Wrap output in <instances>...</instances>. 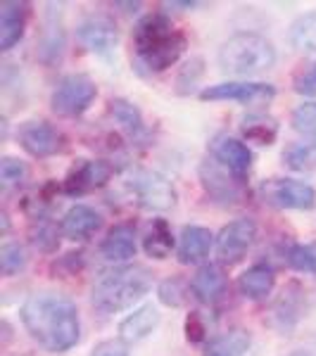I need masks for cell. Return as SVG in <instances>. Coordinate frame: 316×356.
Here are the masks:
<instances>
[{"label": "cell", "mask_w": 316, "mask_h": 356, "mask_svg": "<svg viewBox=\"0 0 316 356\" xmlns=\"http://www.w3.org/2000/svg\"><path fill=\"white\" fill-rule=\"evenodd\" d=\"M22 323L33 342H38L45 352L62 354L69 352L81 337L77 304L60 292H33L22 304Z\"/></svg>", "instance_id": "1"}, {"label": "cell", "mask_w": 316, "mask_h": 356, "mask_svg": "<svg viewBox=\"0 0 316 356\" xmlns=\"http://www.w3.org/2000/svg\"><path fill=\"white\" fill-rule=\"evenodd\" d=\"M152 288V273L145 266H122L102 273L90 292V302L100 314H119L141 302Z\"/></svg>", "instance_id": "2"}, {"label": "cell", "mask_w": 316, "mask_h": 356, "mask_svg": "<svg viewBox=\"0 0 316 356\" xmlns=\"http://www.w3.org/2000/svg\"><path fill=\"white\" fill-rule=\"evenodd\" d=\"M276 62V48L269 38L252 31H240L228 38L219 50L221 72L235 76H252L271 69Z\"/></svg>", "instance_id": "3"}, {"label": "cell", "mask_w": 316, "mask_h": 356, "mask_svg": "<svg viewBox=\"0 0 316 356\" xmlns=\"http://www.w3.org/2000/svg\"><path fill=\"white\" fill-rule=\"evenodd\" d=\"M97 86L88 74H69L57 83L50 97V107L60 117H79L93 105Z\"/></svg>", "instance_id": "4"}, {"label": "cell", "mask_w": 316, "mask_h": 356, "mask_svg": "<svg viewBox=\"0 0 316 356\" xmlns=\"http://www.w3.org/2000/svg\"><path fill=\"white\" fill-rule=\"evenodd\" d=\"M264 202L278 209H312L316 202V193L309 183L295 178H271L262 183Z\"/></svg>", "instance_id": "5"}, {"label": "cell", "mask_w": 316, "mask_h": 356, "mask_svg": "<svg viewBox=\"0 0 316 356\" xmlns=\"http://www.w3.org/2000/svg\"><path fill=\"white\" fill-rule=\"evenodd\" d=\"M129 188L136 195L138 204L150 211H166L176 202V191L171 181H166L155 171H136L129 181Z\"/></svg>", "instance_id": "6"}, {"label": "cell", "mask_w": 316, "mask_h": 356, "mask_svg": "<svg viewBox=\"0 0 316 356\" xmlns=\"http://www.w3.org/2000/svg\"><path fill=\"white\" fill-rule=\"evenodd\" d=\"M257 238V223L243 216V219H233L231 223L221 228V233L216 235V254L223 264L233 266V264L243 261V257L248 254Z\"/></svg>", "instance_id": "7"}, {"label": "cell", "mask_w": 316, "mask_h": 356, "mask_svg": "<svg viewBox=\"0 0 316 356\" xmlns=\"http://www.w3.org/2000/svg\"><path fill=\"white\" fill-rule=\"evenodd\" d=\"M17 140L31 157H53L65 147V138L60 131L43 119H29L22 124L17 129Z\"/></svg>", "instance_id": "8"}, {"label": "cell", "mask_w": 316, "mask_h": 356, "mask_svg": "<svg viewBox=\"0 0 316 356\" xmlns=\"http://www.w3.org/2000/svg\"><path fill=\"white\" fill-rule=\"evenodd\" d=\"M276 95V88L271 83H260V81H226L216 86H207L200 93V100L219 102V100H231L240 102V105H257V102H269Z\"/></svg>", "instance_id": "9"}, {"label": "cell", "mask_w": 316, "mask_h": 356, "mask_svg": "<svg viewBox=\"0 0 316 356\" xmlns=\"http://www.w3.org/2000/svg\"><path fill=\"white\" fill-rule=\"evenodd\" d=\"M200 183L207 191L210 197H214L216 202L233 204L240 200L243 188H240V178L233 176L226 166H221L216 159H205L200 164Z\"/></svg>", "instance_id": "10"}, {"label": "cell", "mask_w": 316, "mask_h": 356, "mask_svg": "<svg viewBox=\"0 0 316 356\" xmlns=\"http://www.w3.org/2000/svg\"><path fill=\"white\" fill-rule=\"evenodd\" d=\"M77 38L90 50V53L102 55V57L110 55L112 50L117 48V41H119L117 29H114L112 22L102 15L84 19L77 29Z\"/></svg>", "instance_id": "11"}, {"label": "cell", "mask_w": 316, "mask_h": 356, "mask_svg": "<svg viewBox=\"0 0 316 356\" xmlns=\"http://www.w3.org/2000/svg\"><path fill=\"white\" fill-rule=\"evenodd\" d=\"M210 147H212V157H214L221 166H226L233 176H238V178L248 176V171L252 166V152L243 140L221 134L212 140Z\"/></svg>", "instance_id": "12"}, {"label": "cell", "mask_w": 316, "mask_h": 356, "mask_svg": "<svg viewBox=\"0 0 316 356\" xmlns=\"http://www.w3.org/2000/svg\"><path fill=\"white\" fill-rule=\"evenodd\" d=\"M112 164L102 162V159H93V162H81L69 171L67 181H65V193L72 197L102 188L107 181L112 178Z\"/></svg>", "instance_id": "13"}, {"label": "cell", "mask_w": 316, "mask_h": 356, "mask_svg": "<svg viewBox=\"0 0 316 356\" xmlns=\"http://www.w3.org/2000/svg\"><path fill=\"white\" fill-rule=\"evenodd\" d=\"M183 50H186V36H183L181 31H174L166 41L155 45L152 50H148V53H143V55H136V65L138 69H143V72H148V74L164 72V69H169L171 65L179 62Z\"/></svg>", "instance_id": "14"}, {"label": "cell", "mask_w": 316, "mask_h": 356, "mask_svg": "<svg viewBox=\"0 0 316 356\" xmlns=\"http://www.w3.org/2000/svg\"><path fill=\"white\" fill-rule=\"evenodd\" d=\"M62 235L69 240H88L102 228V216L88 204H74L60 223Z\"/></svg>", "instance_id": "15"}, {"label": "cell", "mask_w": 316, "mask_h": 356, "mask_svg": "<svg viewBox=\"0 0 316 356\" xmlns=\"http://www.w3.org/2000/svg\"><path fill=\"white\" fill-rule=\"evenodd\" d=\"M29 5L8 0L0 5V50H13L22 41L26 29Z\"/></svg>", "instance_id": "16"}, {"label": "cell", "mask_w": 316, "mask_h": 356, "mask_svg": "<svg viewBox=\"0 0 316 356\" xmlns=\"http://www.w3.org/2000/svg\"><path fill=\"white\" fill-rule=\"evenodd\" d=\"M136 250H138V238H136V228L131 223H117L114 228H110L107 238L100 245V254L112 264L134 259Z\"/></svg>", "instance_id": "17"}, {"label": "cell", "mask_w": 316, "mask_h": 356, "mask_svg": "<svg viewBox=\"0 0 316 356\" xmlns=\"http://www.w3.org/2000/svg\"><path fill=\"white\" fill-rule=\"evenodd\" d=\"M212 245H214V235H212L210 228L205 226H186L181 231L179 238V250H176V257H179L181 264H200L210 257Z\"/></svg>", "instance_id": "18"}, {"label": "cell", "mask_w": 316, "mask_h": 356, "mask_svg": "<svg viewBox=\"0 0 316 356\" xmlns=\"http://www.w3.org/2000/svg\"><path fill=\"white\" fill-rule=\"evenodd\" d=\"M174 33V26L166 19L164 15H145L134 29V45H136V55H143L148 50H152L155 45H159L162 41Z\"/></svg>", "instance_id": "19"}, {"label": "cell", "mask_w": 316, "mask_h": 356, "mask_svg": "<svg viewBox=\"0 0 316 356\" xmlns=\"http://www.w3.org/2000/svg\"><path fill=\"white\" fill-rule=\"evenodd\" d=\"M191 292L198 302L214 304L223 292H226V275H223L221 268L214 266V264H205V266H200L193 275Z\"/></svg>", "instance_id": "20"}, {"label": "cell", "mask_w": 316, "mask_h": 356, "mask_svg": "<svg viewBox=\"0 0 316 356\" xmlns=\"http://www.w3.org/2000/svg\"><path fill=\"white\" fill-rule=\"evenodd\" d=\"M157 325H159V312L152 304H145V307L136 309L134 314H129L122 323H119V340L141 342V340H145Z\"/></svg>", "instance_id": "21"}, {"label": "cell", "mask_w": 316, "mask_h": 356, "mask_svg": "<svg viewBox=\"0 0 316 356\" xmlns=\"http://www.w3.org/2000/svg\"><path fill=\"white\" fill-rule=\"evenodd\" d=\"M276 285V275L271 266L264 264H255L248 271L238 275V292L248 300H264L267 295H271Z\"/></svg>", "instance_id": "22"}, {"label": "cell", "mask_w": 316, "mask_h": 356, "mask_svg": "<svg viewBox=\"0 0 316 356\" xmlns=\"http://www.w3.org/2000/svg\"><path fill=\"white\" fill-rule=\"evenodd\" d=\"M250 342L252 340L248 330L233 328L207 344L205 356H243L250 349Z\"/></svg>", "instance_id": "23"}, {"label": "cell", "mask_w": 316, "mask_h": 356, "mask_svg": "<svg viewBox=\"0 0 316 356\" xmlns=\"http://www.w3.org/2000/svg\"><path fill=\"white\" fill-rule=\"evenodd\" d=\"M240 131L248 138L250 143H257V145H271L278 136V122L269 114H250V117L243 119L240 124Z\"/></svg>", "instance_id": "24"}, {"label": "cell", "mask_w": 316, "mask_h": 356, "mask_svg": "<svg viewBox=\"0 0 316 356\" xmlns=\"http://www.w3.org/2000/svg\"><path fill=\"white\" fill-rule=\"evenodd\" d=\"M143 250L152 259H166L174 250V235H171L169 223L164 219H155L145 240H143Z\"/></svg>", "instance_id": "25"}, {"label": "cell", "mask_w": 316, "mask_h": 356, "mask_svg": "<svg viewBox=\"0 0 316 356\" xmlns=\"http://www.w3.org/2000/svg\"><path fill=\"white\" fill-rule=\"evenodd\" d=\"M290 45L297 53H316V10L292 22Z\"/></svg>", "instance_id": "26"}, {"label": "cell", "mask_w": 316, "mask_h": 356, "mask_svg": "<svg viewBox=\"0 0 316 356\" xmlns=\"http://www.w3.org/2000/svg\"><path fill=\"white\" fill-rule=\"evenodd\" d=\"M110 114L114 117V122L122 124L129 134H141L143 131L141 110H138L134 102L124 100V97H114V100L110 102Z\"/></svg>", "instance_id": "27"}, {"label": "cell", "mask_w": 316, "mask_h": 356, "mask_svg": "<svg viewBox=\"0 0 316 356\" xmlns=\"http://www.w3.org/2000/svg\"><path fill=\"white\" fill-rule=\"evenodd\" d=\"M60 233L62 228H57L53 221L48 219H36L31 226V243L36 250L41 252H55L57 245H60Z\"/></svg>", "instance_id": "28"}, {"label": "cell", "mask_w": 316, "mask_h": 356, "mask_svg": "<svg viewBox=\"0 0 316 356\" xmlns=\"http://www.w3.org/2000/svg\"><path fill=\"white\" fill-rule=\"evenodd\" d=\"M292 129L307 138L316 150V102H304L292 112Z\"/></svg>", "instance_id": "29"}, {"label": "cell", "mask_w": 316, "mask_h": 356, "mask_svg": "<svg viewBox=\"0 0 316 356\" xmlns=\"http://www.w3.org/2000/svg\"><path fill=\"white\" fill-rule=\"evenodd\" d=\"M26 266V250L19 243H5L0 247V271L3 275H17Z\"/></svg>", "instance_id": "30"}, {"label": "cell", "mask_w": 316, "mask_h": 356, "mask_svg": "<svg viewBox=\"0 0 316 356\" xmlns=\"http://www.w3.org/2000/svg\"><path fill=\"white\" fill-rule=\"evenodd\" d=\"M288 264L300 273H316V243L292 245L288 252Z\"/></svg>", "instance_id": "31"}, {"label": "cell", "mask_w": 316, "mask_h": 356, "mask_svg": "<svg viewBox=\"0 0 316 356\" xmlns=\"http://www.w3.org/2000/svg\"><path fill=\"white\" fill-rule=\"evenodd\" d=\"M188 290H191V285H186L181 278H166L159 283L157 297H159V302L166 304V307H181V304L186 302Z\"/></svg>", "instance_id": "32"}, {"label": "cell", "mask_w": 316, "mask_h": 356, "mask_svg": "<svg viewBox=\"0 0 316 356\" xmlns=\"http://www.w3.org/2000/svg\"><path fill=\"white\" fill-rule=\"evenodd\" d=\"M314 157H316V150L309 145V143H295V145H290L288 150L283 152L285 164H288L290 169H295V171L312 169Z\"/></svg>", "instance_id": "33"}, {"label": "cell", "mask_w": 316, "mask_h": 356, "mask_svg": "<svg viewBox=\"0 0 316 356\" xmlns=\"http://www.w3.org/2000/svg\"><path fill=\"white\" fill-rule=\"evenodd\" d=\"M26 174H29V169L22 159L3 157V162H0V183H3L5 191L13 186H19V183L26 178Z\"/></svg>", "instance_id": "34"}, {"label": "cell", "mask_w": 316, "mask_h": 356, "mask_svg": "<svg viewBox=\"0 0 316 356\" xmlns=\"http://www.w3.org/2000/svg\"><path fill=\"white\" fill-rule=\"evenodd\" d=\"M203 74H205V62H203V57H193V60L181 69L179 79H176V86H179V93H181V95L191 93L193 86L198 83V79L203 76Z\"/></svg>", "instance_id": "35"}, {"label": "cell", "mask_w": 316, "mask_h": 356, "mask_svg": "<svg viewBox=\"0 0 316 356\" xmlns=\"http://www.w3.org/2000/svg\"><path fill=\"white\" fill-rule=\"evenodd\" d=\"M186 337H188V342H193V344L205 342V337H207V323H205L203 316H200L198 312L188 314V318H186Z\"/></svg>", "instance_id": "36"}, {"label": "cell", "mask_w": 316, "mask_h": 356, "mask_svg": "<svg viewBox=\"0 0 316 356\" xmlns=\"http://www.w3.org/2000/svg\"><path fill=\"white\" fill-rule=\"evenodd\" d=\"M88 356H129V347L124 340H105L95 344V349Z\"/></svg>", "instance_id": "37"}, {"label": "cell", "mask_w": 316, "mask_h": 356, "mask_svg": "<svg viewBox=\"0 0 316 356\" xmlns=\"http://www.w3.org/2000/svg\"><path fill=\"white\" fill-rule=\"evenodd\" d=\"M295 93L300 95H316V67L302 72L300 76L295 79Z\"/></svg>", "instance_id": "38"}, {"label": "cell", "mask_w": 316, "mask_h": 356, "mask_svg": "<svg viewBox=\"0 0 316 356\" xmlns=\"http://www.w3.org/2000/svg\"><path fill=\"white\" fill-rule=\"evenodd\" d=\"M290 356H312V354H309V352H292Z\"/></svg>", "instance_id": "39"}]
</instances>
